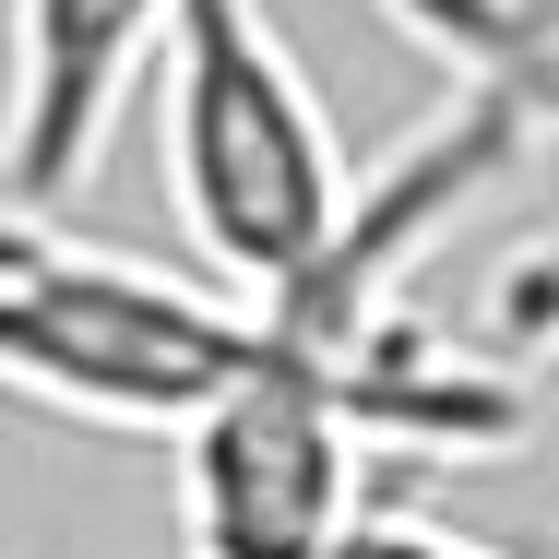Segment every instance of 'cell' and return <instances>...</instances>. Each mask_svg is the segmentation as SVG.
Segmentation results:
<instances>
[{
	"label": "cell",
	"mask_w": 559,
	"mask_h": 559,
	"mask_svg": "<svg viewBox=\"0 0 559 559\" xmlns=\"http://www.w3.org/2000/svg\"><path fill=\"white\" fill-rule=\"evenodd\" d=\"M357 155H345L322 84L298 72L286 24L262 0H179L167 24V215L191 238V274L226 298L298 286L357 215Z\"/></svg>",
	"instance_id": "1"
},
{
	"label": "cell",
	"mask_w": 559,
	"mask_h": 559,
	"mask_svg": "<svg viewBox=\"0 0 559 559\" xmlns=\"http://www.w3.org/2000/svg\"><path fill=\"white\" fill-rule=\"evenodd\" d=\"M238 345H250V298L119 262L48 226V203L0 191V381L108 429H179L238 369Z\"/></svg>",
	"instance_id": "2"
},
{
	"label": "cell",
	"mask_w": 559,
	"mask_h": 559,
	"mask_svg": "<svg viewBox=\"0 0 559 559\" xmlns=\"http://www.w3.org/2000/svg\"><path fill=\"white\" fill-rule=\"evenodd\" d=\"M179 0H12V84H0V191L60 203L119 131L131 72L167 48Z\"/></svg>",
	"instance_id": "3"
},
{
	"label": "cell",
	"mask_w": 559,
	"mask_h": 559,
	"mask_svg": "<svg viewBox=\"0 0 559 559\" xmlns=\"http://www.w3.org/2000/svg\"><path fill=\"white\" fill-rule=\"evenodd\" d=\"M417 48H441L452 72H536L559 84V24L548 0H381Z\"/></svg>",
	"instance_id": "4"
},
{
	"label": "cell",
	"mask_w": 559,
	"mask_h": 559,
	"mask_svg": "<svg viewBox=\"0 0 559 559\" xmlns=\"http://www.w3.org/2000/svg\"><path fill=\"white\" fill-rule=\"evenodd\" d=\"M334 559H500V548H476V536H452V524H429V512H357L345 524V548Z\"/></svg>",
	"instance_id": "5"
}]
</instances>
